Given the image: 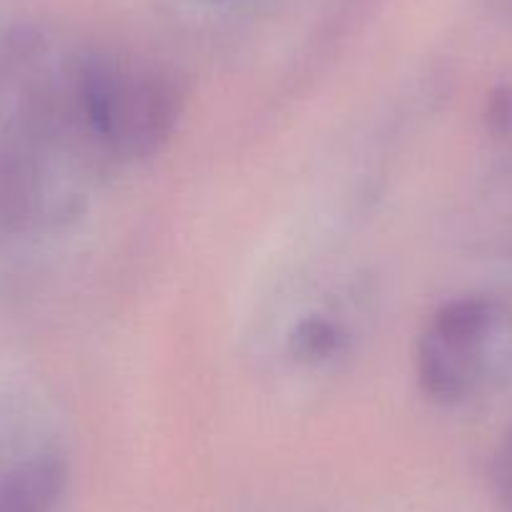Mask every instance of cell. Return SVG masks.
Segmentation results:
<instances>
[{
  "instance_id": "cell-4",
  "label": "cell",
  "mask_w": 512,
  "mask_h": 512,
  "mask_svg": "<svg viewBox=\"0 0 512 512\" xmlns=\"http://www.w3.org/2000/svg\"><path fill=\"white\" fill-rule=\"evenodd\" d=\"M344 342H347V337H344L342 327L324 314H309V317L299 319L297 327L292 329V337H289L294 357L309 364H322L334 359L344 349Z\"/></svg>"
},
{
  "instance_id": "cell-2",
  "label": "cell",
  "mask_w": 512,
  "mask_h": 512,
  "mask_svg": "<svg viewBox=\"0 0 512 512\" xmlns=\"http://www.w3.org/2000/svg\"><path fill=\"white\" fill-rule=\"evenodd\" d=\"M495 322V304L485 297H455L432 314L415 349L417 382L432 402L457 405L470 397Z\"/></svg>"
},
{
  "instance_id": "cell-6",
  "label": "cell",
  "mask_w": 512,
  "mask_h": 512,
  "mask_svg": "<svg viewBox=\"0 0 512 512\" xmlns=\"http://www.w3.org/2000/svg\"><path fill=\"white\" fill-rule=\"evenodd\" d=\"M492 487H495L502 507L512 512V425L507 427L495 452V460H492Z\"/></svg>"
},
{
  "instance_id": "cell-1",
  "label": "cell",
  "mask_w": 512,
  "mask_h": 512,
  "mask_svg": "<svg viewBox=\"0 0 512 512\" xmlns=\"http://www.w3.org/2000/svg\"><path fill=\"white\" fill-rule=\"evenodd\" d=\"M73 96L93 139L128 161L159 154L179 128L186 103L184 86L169 68L101 53L78 63Z\"/></svg>"
},
{
  "instance_id": "cell-5",
  "label": "cell",
  "mask_w": 512,
  "mask_h": 512,
  "mask_svg": "<svg viewBox=\"0 0 512 512\" xmlns=\"http://www.w3.org/2000/svg\"><path fill=\"white\" fill-rule=\"evenodd\" d=\"M485 126L495 139H512V83H500L485 103Z\"/></svg>"
},
{
  "instance_id": "cell-3",
  "label": "cell",
  "mask_w": 512,
  "mask_h": 512,
  "mask_svg": "<svg viewBox=\"0 0 512 512\" xmlns=\"http://www.w3.org/2000/svg\"><path fill=\"white\" fill-rule=\"evenodd\" d=\"M68 470L58 455H31L0 470V512H56Z\"/></svg>"
}]
</instances>
